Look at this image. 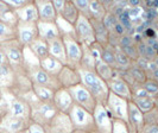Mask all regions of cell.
I'll use <instances>...</instances> for the list:
<instances>
[{
  "instance_id": "6da1fadb",
  "label": "cell",
  "mask_w": 158,
  "mask_h": 133,
  "mask_svg": "<svg viewBox=\"0 0 158 133\" xmlns=\"http://www.w3.org/2000/svg\"><path fill=\"white\" fill-rule=\"evenodd\" d=\"M79 73L81 77V85L85 86L90 92V94L94 96L98 103L105 106L110 95V88L107 82H105L95 73V70L79 68Z\"/></svg>"
},
{
  "instance_id": "7a4b0ae2",
  "label": "cell",
  "mask_w": 158,
  "mask_h": 133,
  "mask_svg": "<svg viewBox=\"0 0 158 133\" xmlns=\"http://www.w3.org/2000/svg\"><path fill=\"white\" fill-rule=\"evenodd\" d=\"M68 115L70 118L71 124L74 126L75 131L98 133L96 126H95L94 117H93V114L90 112H88L85 108H82V107H80V106L74 103V106L71 107Z\"/></svg>"
},
{
  "instance_id": "3957f363",
  "label": "cell",
  "mask_w": 158,
  "mask_h": 133,
  "mask_svg": "<svg viewBox=\"0 0 158 133\" xmlns=\"http://www.w3.org/2000/svg\"><path fill=\"white\" fill-rule=\"evenodd\" d=\"M30 108H31V121L35 124H38L42 127H44L58 113L52 102H42L40 100L35 102Z\"/></svg>"
},
{
  "instance_id": "277c9868",
  "label": "cell",
  "mask_w": 158,
  "mask_h": 133,
  "mask_svg": "<svg viewBox=\"0 0 158 133\" xmlns=\"http://www.w3.org/2000/svg\"><path fill=\"white\" fill-rule=\"evenodd\" d=\"M105 108L113 120H120V121L127 123V117H128V101L127 100L120 96H117L115 94L110 92Z\"/></svg>"
},
{
  "instance_id": "5b68a950",
  "label": "cell",
  "mask_w": 158,
  "mask_h": 133,
  "mask_svg": "<svg viewBox=\"0 0 158 133\" xmlns=\"http://www.w3.org/2000/svg\"><path fill=\"white\" fill-rule=\"evenodd\" d=\"M68 90H69L71 98H73V101H74L75 105L85 108L86 110L90 112L93 114L95 107L98 106V102H96L95 98L90 94V92L86 87L82 86V85H77V86L73 87Z\"/></svg>"
},
{
  "instance_id": "8992f818",
  "label": "cell",
  "mask_w": 158,
  "mask_h": 133,
  "mask_svg": "<svg viewBox=\"0 0 158 133\" xmlns=\"http://www.w3.org/2000/svg\"><path fill=\"white\" fill-rule=\"evenodd\" d=\"M65 47L67 55V65L79 69L82 61V44L76 38L73 37H62Z\"/></svg>"
},
{
  "instance_id": "52a82bcc",
  "label": "cell",
  "mask_w": 158,
  "mask_h": 133,
  "mask_svg": "<svg viewBox=\"0 0 158 133\" xmlns=\"http://www.w3.org/2000/svg\"><path fill=\"white\" fill-rule=\"evenodd\" d=\"M29 75V77L31 80L32 85H37V86H42V87H47L51 90H58L60 88H62L56 76H52L50 74H48L45 70H43L42 68H36L33 70L26 73Z\"/></svg>"
},
{
  "instance_id": "ba28073f",
  "label": "cell",
  "mask_w": 158,
  "mask_h": 133,
  "mask_svg": "<svg viewBox=\"0 0 158 133\" xmlns=\"http://www.w3.org/2000/svg\"><path fill=\"white\" fill-rule=\"evenodd\" d=\"M43 128L45 133H73L75 131L69 115L61 112H58Z\"/></svg>"
},
{
  "instance_id": "9c48e42d",
  "label": "cell",
  "mask_w": 158,
  "mask_h": 133,
  "mask_svg": "<svg viewBox=\"0 0 158 133\" xmlns=\"http://www.w3.org/2000/svg\"><path fill=\"white\" fill-rule=\"evenodd\" d=\"M75 31H76V37L81 44H86L89 47L96 42L93 26L90 24L89 18H87V17L80 15L79 19L75 24Z\"/></svg>"
},
{
  "instance_id": "30bf717a",
  "label": "cell",
  "mask_w": 158,
  "mask_h": 133,
  "mask_svg": "<svg viewBox=\"0 0 158 133\" xmlns=\"http://www.w3.org/2000/svg\"><path fill=\"white\" fill-rule=\"evenodd\" d=\"M23 50L24 45L19 43L18 39H12L6 44L4 49V54L6 56L8 64L12 68H23Z\"/></svg>"
},
{
  "instance_id": "8fae6325",
  "label": "cell",
  "mask_w": 158,
  "mask_h": 133,
  "mask_svg": "<svg viewBox=\"0 0 158 133\" xmlns=\"http://www.w3.org/2000/svg\"><path fill=\"white\" fill-rule=\"evenodd\" d=\"M126 126L130 133H142L145 126L144 113L132 101H128V117Z\"/></svg>"
},
{
  "instance_id": "7c38bea8",
  "label": "cell",
  "mask_w": 158,
  "mask_h": 133,
  "mask_svg": "<svg viewBox=\"0 0 158 133\" xmlns=\"http://www.w3.org/2000/svg\"><path fill=\"white\" fill-rule=\"evenodd\" d=\"M95 126L98 133H112L113 131V119L110 117L103 105L98 103L93 112Z\"/></svg>"
},
{
  "instance_id": "4fadbf2b",
  "label": "cell",
  "mask_w": 158,
  "mask_h": 133,
  "mask_svg": "<svg viewBox=\"0 0 158 133\" xmlns=\"http://www.w3.org/2000/svg\"><path fill=\"white\" fill-rule=\"evenodd\" d=\"M110 92L115 94L117 96H120L123 99H125L127 101H131L132 99V92H131V87L127 83L124 78L119 75L118 70L115 71L114 76L112 77L110 82H107Z\"/></svg>"
},
{
  "instance_id": "5bb4252c",
  "label": "cell",
  "mask_w": 158,
  "mask_h": 133,
  "mask_svg": "<svg viewBox=\"0 0 158 133\" xmlns=\"http://www.w3.org/2000/svg\"><path fill=\"white\" fill-rule=\"evenodd\" d=\"M17 39L24 47H29L35 39L38 38V29L37 23L26 24L18 23L17 25Z\"/></svg>"
},
{
  "instance_id": "9a60e30c",
  "label": "cell",
  "mask_w": 158,
  "mask_h": 133,
  "mask_svg": "<svg viewBox=\"0 0 158 133\" xmlns=\"http://www.w3.org/2000/svg\"><path fill=\"white\" fill-rule=\"evenodd\" d=\"M8 110H10V114L13 117L31 120V108L27 105V102L20 96L12 95L8 102Z\"/></svg>"
},
{
  "instance_id": "2e32d148",
  "label": "cell",
  "mask_w": 158,
  "mask_h": 133,
  "mask_svg": "<svg viewBox=\"0 0 158 133\" xmlns=\"http://www.w3.org/2000/svg\"><path fill=\"white\" fill-rule=\"evenodd\" d=\"M57 80L62 88L70 89L73 87L81 85V77H80L79 69L71 68L69 65H64L63 69L58 74Z\"/></svg>"
},
{
  "instance_id": "e0dca14e",
  "label": "cell",
  "mask_w": 158,
  "mask_h": 133,
  "mask_svg": "<svg viewBox=\"0 0 158 133\" xmlns=\"http://www.w3.org/2000/svg\"><path fill=\"white\" fill-rule=\"evenodd\" d=\"M52 103L55 105V107L57 108L58 112L65 113V114H68L70 112L71 107L74 106L73 98H71L69 90L65 89V88H60L58 90H56L54 93Z\"/></svg>"
},
{
  "instance_id": "ac0fdd59",
  "label": "cell",
  "mask_w": 158,
  "mask_h": 133,
  "mask_svg": "<svg viewBox=\"0 0 158 133\" xmlns=\"http://www.w3.org/2000/svg\"><path fill=\"white\" fill-rule=\"evenodd\" d=\"M37 11H38V17L40 22H47V23H55L57 18V12L52 5L51 0H36L35 1Z\"/></svg>"
},
{
  "instance_id": "d6986e66",
  "label": "cell",
  "mask_w": 158,
  "mask_h": 133,
  "mask_svg": "<svg viewBox=\"0 0 158 133\" xmlns=\"http://www.w3.org/2000/svg\"><path fill=\"white\" fill-rule=\"evenodd\" d=\"M17 18L19 23L26 24H35L38 23L40 17H38V11L35 1H29L24 7L16 10Z\"/></svg>"
},
{
  "instance_id": "ffe728a7",
  "label": "cell",
  "mask_w": 158,
  "mask_h": 133,
  "mask_svg": "<svg viewBox=\"0 0 158 133\" xmlns=\"http://www.w3.org/2000/svg\"><path fill=\"white\" fill-rule=\"evenodd\" d=\"M38 29V37L45 42H50L52 39L61 37V33L58 31V27L56 23H47V22H40L37 23Z\"/></svg>"
},
{
  "instance_id": "44dd1931",
  "label": "cell",
  "mask_w": 158,
  "mask_h": 133,
  "mask_svg": "<svg viewBox=\"0 0 158 133\" xmlns=\"http://www.w3.org/2000/svg\"><path fill=\"white\" fill-rule=\"evenodd\" d=\"M48 48H49V56L58 60L64 65H67V55H65V47L62 37L55 38L50 42H48Z\"/></svg>"
},
{
  "instance_id": "7402d4cb",
  "label": "cell",
  "mask_w": 158,
  "mask_h": 133,
  "mask_svg": "<svg viewBox=\"0 0 158 133\" xmlns=\"http://www.w3.org/2000/svg\"><path fill=\"white\" fill-rule=\"evenodd\" d=\"M90 24L93 26L95 35V40L98 44H100L102 48H106L110 45V32L103 25V22H98L94 19H89Z\"/></svg>"
},
{
  "instance_id": "603a6c76",
  "label": "cell",
  "mask_w": 158,
  "mask_h": 133,
  "mask_svg": "<svg viewBox=\"0 0 158 133\" xmlns=\"http://www.w3.org/2000/svg\"><path fill=\"white\" fill-rule=\"evenodd\" d=\"M64 64L61 63L58 60H56L51 56H48L47 58L40 61V68L43 70H45L48 74L52 75V76H58V74L61 73V70L63 69Z\"/></svg>"
},
{
  "instance_id": "cb8c5ba5",
  "label": "cell",
  "mask_w": 158,
  "mask_h": 133,
  "mask_svg": "<svg viewBox=\"0 0 158 133\" xmlns=\"http://www.w3.org/2000/svg\"><path fill=\"white\" fill-rule=\"evenodd\" d=\"M113 48V52H114V58H115V64H117V70L118 71H126L128 70L132 64L135 62H132L126 54L121 50L120 47H112Z\"/></svg>"
},
{
  "instance_id": "d4e9b609",
  "label": "cell",
  "mask_w": 158,
  "mask_h": 133,
  "mask_svg": "<svg viewBox=\"0 0 158 133\" xmlns=\"http://www.w3.org/2000/svg\"><path fill=\"white\" fill-rule=\"evenodd\" d=\"M31 120L23 119V118H17L10 114V120L7 123V130L10 133H19L22 131H25L29 128V126L31 125Z\"/></svg>"
},
{
  "instance_id": "484cf974",
  "label": "cell",
  "mask_w": 158,
  "mask_h": 133,
  "mask_svg": "<svg viewBox=\"0 0 158 133\" xmlns=\"http://www.w3.org/2000/svg\"><path fill=\"white\" fill-rule=\"evenodd\" d=\"M89 19H94L98 22H103L105 17L107 15V11L101 1L99 0H89Z\"/></svg>"
},
{
  "instance_id": "4316f807",
  "label": "cell",
  "mask_w": 158,
  "mask_h": 133,
  "mask_svg": "<svg viewBox=\"0 0 158 133\" xmlns=\"http://www.w3.org/2000/svg\"><path fill=\"white\" fill-rule=\"evenodd\" d=\"M55 23L57 25V27H58V31L61 33V37H73V38L77 39V37H76V31H75V25L68 23L61 16H57Z\"/></svg>"
},
{
  "instance_id": "83f0119b",
  "label": "cell",
  "mask_w": 158,
  "mask_h": 133,
  "mask_svg": "<svg viewBox=\"0 0 158 133\" xmlns=\"http://www.w3.org/2000/svg\"><path fill=\"white\" fill-rule=\"evenodd\" d=\"M29 48L31 49V51L40 58V61L47 58L49 56V48H48V43L45 40L40 39V37L37 39H35L31 44L29 45Z\"/></svg>"
},
{
  "instance_id": "f1b7e54d",
  "label": "cell",
  "mask_w": 158,
  "mask_h": 133,
  "mask_svg": "<svg viewBox=\"0 0 158 133\" xmlns=\"http://www.w3.org/2000/svg\"><path fill=\"white\" fill-rule=\"evenodd\" d=\"M61 17L63 19H65L68 23L73 24V25L76 24L80 17V12L77 11V8L75 7V5L71 0H65V6H64V10Z\"/></svg>"
},
{
  "instance_id": "f546056e",
  "label": "cell",
  "mask_w": 158,
  "mask_h": 133,
  "mask_svg": "<svg viewBox=\"0 0 158 133\" xmlns=\"http://www.w3.org/2000/svg\"><path fill=\"white\" fill-rule=\"evenodd\" d=\"M115 71L117 70H114V69L111 68L108 64H106L102 60H100V61L96 62V65H95V73L102 78L105 82H110V81L112 80V77L114 76Z\"/></svg>"
},
{
  "instance_id": "4dcf8cb0",
  "label": "cell",
  "mask_w": 158,
  "mask_h": 133,
  "mask_svg": "<svg viewBox=\"0 0 158 133\" xmlns=\"http://www.w3.org/2000/svg\"><path fill=\"white\" fill-rule=\"evenodd\" d=\"M95 65H96V60H95L94 55L92 54L89 47L86 44H82V61H81L80 68L95 70Z\"/></svg>"
},
{
  "instance_id": "1f68e13d",
  "label": "cell",
  "mask_w": 158,
  "mask_h": 133,
  "mask_svg": "<svg viewBox=\"0 0 158 133\" xmlns=\"http://www.w3.org/2000/svg\"><path fill=\"white\" fill-rule=\"evenodd\" d=\"M32 90L38 98V100L42 102H52L54 100V90L49 89L47 87L37 86V85H32Z\"/></svg>"
},
{
  "instance_id": "d6a6232c",
  "label": "cell",
  "mask_w": 158,
  "mask_h": 133,
  "mask_svg": "<svg viewBox=\"0 0 158 133\" xmlns=\"http://www.w3.org/2000/svg\"><path fill=\"white\" fill-rule=\"evenodd\" d=\"M131 101L142 110L143 113H149L156 108V103L152 98H143V99H132Z\"/></svg>"
},
{
  "instance_id": "836d02e7",
  "label": "cell",
  "mask_w": 158,
  "mask_h": 133,
  "mask_svg": "<svg viewBox=\"0 0 158 133\" xmlns=\"http://www.w3.org/2000/svg\"><path fill=\"white\" fill-rule=\"evenodd\" d=\"M127 71L130 73V75L135 80V83H139V85H144V82L149 78L148 77V73L144 70V69H142V68H139L135 63H133L132 67Z\"/></svg>"
},
{
  "instance_id": "e575fe53",
  "label": "cell",
  "mask_w": 158,
  "mask_h": 133,
  "mask_svg": "<svg viewBox=\"0 0 158 133\" xmlns=\"http://www.w3.org/2000/svg\"><path fill=\"white\" fill-rule=\"evenodd\" d=\"M17 38V29L10 26L8 24L0 22V40H8V39Z\"/></svg>"
},
{
  "instance_id": "d590c367",
  "label": "cell",
  "mask_w": 158,
  "mask_h": 133,
  "mask_svg": "<svg viewBox=\"0 0 158 133\" xmlns=\"http://www.w3.org/2000/svg\"><path fill=\"white\" fill-rule=\"evenodd\" d=\"M101 60L106 64H108L111 68L114 70H117V64H115V58H114V52H113V48L111 45L103 48L102 54H101Z\"/></svg>"
},
{
  "instance_id": "8d00e7d4",
  "label": "cell",
  "mask_w": 158,
  "mask_h": 133,
  "mask_svg": "<svg viewBox=\"0 0 158 133\" xmlns=\"http://www.w3.org/2000/svg\"><path fill=\"white\" fill-rule=\"evenodd\" d=\"M75 7L77 8L81 16H85L87 18H90L89 15V0H73Z\"/></svg>"
},
{
  "instance_id": "74e56055",
  "label": "cell",
  "mask_w": 158,
  "mask_h": 133,
  "mask_svg": "<svg viewBox=\"0 0 158 133\" xmlns=\"http://www.w3.org/2000/svg\"><path fill=\"white\" fill-rule=\"evenodd\" d=\"M144 89L148 92V94L150 95L151 98H153L156 94H158V82L156 80H152V78H148L145 82H144Z\"/></svg>"
},
{
  "instance_id": "f35d334b",
  "label": "cell",
  "mask_w": 158,
  "mask_h": 133,
  "mask_svg": "<svg viewBox=\"0 0 158 133\" xmlns=\"http://www.w3.org/2000/svg\"><path fill=\"white\" fill-rule=\"evenodd\" d=\"M117 24H118V17L107 12V15H106L105 19H103V25L106 26V29L108 30V32L113 31V29H114V26Z\"/></svg>"
},
{
  "instance_id": "ab89813d",
  "label": "cell",
  "mask_w": 158,
  "mask_h": 133,
  "mask_svg": "<svg viewBox=\"0 0 158 133\" xmlns=\"http://www.w3.org/2000/svg\"><path fill=\"white\" fill-rule=\"evenodd\" d=\"M121 50L126 54V56L132 61V62H135V61L139 58V54H138V50H137V44L130 45V47L121 48Z\"/></svg>"
},
{
  "instance_id": "60d3db41",
  "label": "cell",
  "mask_w": 158,
  "mask_h": 133,
  "mask_svg": "<svg viewBox=\"0 0 158 133\" xmlns=\"http://www.w3.org/2000/svg\"><path fill=\"white\" fill-rule=\"evenodd\" d=\"M119 47L120 48H124V47H130V45H135L137 44V42H135V39L133 36H131V35H124L123 37H120L119 38Z\"/></svg>"
},
{
  "instance_id": "b9f144b4",
  "label": "cell",
  "mask_w": 158,
  "mask_h": 133,
  "mask_svg": "<svg viewBox=\"0 0 158 133\" xmlns=\"http://www.w3.org/2000/svg\"><path fill=\"white\" fill-rule=\"evenodd\" d=\"M112 133H130L127 130L126 123L120 120H113V131Z\"/></svg>"
},
{
  "instance_id": "7bdbcfd3",
  "label": "cell",
  "mask_w": 158,
  "mask_h": 133,
  "mask_svg": "<svg viewBox=\"0 0 158 133\" xmlns=\"http://www.w3.org/2000/svg\"><path fill=\"white\" fill-rule=\"evenodd\" d=\"M157 114H158L157 108H155V110H151V112H149V113H145V114H144V121H145V125H151V124H156Z\"/></svg>"
},
{
  "instance_id": "ee69618b",
  "label": "cell",
  "mask_w": 158,
  "mask_h": 133,
  "mask_svg": "<svg viewBox=\"0 0 158 133\" xmlns=\"http://www.w3.org/2000/svg\"><path fill=\"white\" fill-rule=\"evenodd\" d=\"M52 5H54V7H55L57 15L61 16L64 10V6H65V0H54V1H52Z\"/></svg>"
},
{
  "instance_id": "f6af8a7d",
  "label": "cell",
  "mask_w": 158,
  "mask_h": 133,
  "mask_svg": "<svg viewBox=\"0 0 158 133\" xmlns=\"http://www.w3.org/2000/svg\"><path fill=\"white\" fill-rule=\"evenodd\" d=\"M29 133H45V131L40 125L31 123V125L29 126Z\"/></svg>"
},
{
  "instance_id": "bcb514c9",
  "label": "cell",
  "mask_w": 158,
  "mask_h": 133,
  "mask_svg": "<svg viewBox=\"0 0 158 133\" xmlns=\"http://www.w3.org/2000/svg\"><path fill=\"white\" fill-rule=\"evenodd\" d=\"M137 50H138L139 57H143V58H144V56H145V51H146V43L144 42V39L137 43Z\"/></svg>"
},
{
  "instance_id": "7dc6e473",
  "label": "cell",
  "mask_w": 158,
  "mask_h": 133,
  "mask_svg": "<svg viewBox=\"0 0 158 133\" xmlns=\"http://www.w3.org/2000/svg\"><path fill=\"white\" fill-rule=\"evenodd\" d=\"M142 133H158V125L157 124H151V125H145L143 128Z\"/></svg>"
},
{
  "instance_id": "c3c4849f",
  "label": "cell",
  "mask_w": 158,
  "mask_h": 133,
  "mask_svg": "<svg viewBox=\"0 0 158 133\" xmlns=\"http://www.w3.org/2000/svg\"><path fill=\"white\" fill-rule=\"evenodd\" d=\"M138 6H142L140 0H128L127 1V7H138Z\"/></svg>"
},
{
  "instance_id": "681fc988",
  "label": "cell",
  "mask_w": 158,
  "mask_h": 133,
  "mask_svg": "<svg viewBox=\"0 0 158 133\" xmlns=\"http://www.w3.org/2000/svg\"><path fill=\"white\" fill-rule=\"evenodd\" d=\"M5 64H8L7 58H6V56L4 54V51H0V67L5 65Z\"/></svg>"
},
{
  "instance_id": "f907efd6",
  "label": "cell",
  "mask_w": 158,
  "mask_h": 133,
  "mask_svg": "<svg viewBox=\"0 0 158 133\" xmlns=\"http://www.w3.org/2000/svg\"><path fill=\"white\" fill-rule=\"evenodd\" d=\"M149 78H152V80H156L158 81V68L155 71H152L150 75H149Z\"/></svg>"
},
{
  "instance_id": "816d5d0a",
  "label": "cell",
  "mask_w": 158,
  "mask_h": 133,
  "mask_svg": "<svg viewBox=\"0 0 158 133\" xmlns=\"http://www.w3.org/2000/svg\"><path fill=\"white\" fill-rule=\"evenodd\" d=\"M152 99H153V101H155V103H156V106H157V105H158V94L155 95V96H153Z\"/></svg>"
},
{
  "instance_id": "f5cc1de1",
  "label": "cell",
  "mask_w": 158,
  "mask_h": 133,
  "mask_svg": "<svg viewBox=\"0 0 158 133\" xmlns=\"http://www.w3.org/2000/svg\"><path fill=\"white\" fill-rule=\"evenodd\" d=\"M0 133H10V132H8L6 128H4V127H0Z\"/></svg>"
},
{
  "instance_id": "db71d44e",
  "label": "cell",
  "mask_w": 158,
  "mask_h": 133,
  "mask_svg": "<svg viewBox=\"0 0 158 133\" xmlns=\"http://www.w3.org/2000/svg\"><path fill=\"white\" fill-rule=\"evenodd\" d=\"M153 62L156 63V65H157V68H158V57H156V58H155V61H153Z\"/></svg>"
},
{
  "instance_id": "11a10c76",
  "label": "cell",
  "mask_w": 158,
  "mask_h": 133,
  "mask_svg": "<svg viewBox=\"0 0 158 133\" xmlns=\"http://www.w3.org/2000/svg\"><path fill=\"white\" fill-rule=\"evenodd\" d=\"M73 133H88V132H82V131H74Z\"/></svg>"
},
{
  "instance_id": "9f6ffc18",
  "label": "cell",
  "mask_w": 158,
  "mask_h": 133,
  "mask_svg": "<svg viewBox=\"0 0 158 133\" xmlns=\"http://www.w3.org/2000/svg\"><path fill=\"white\" fill-rule=\"evenodd\" d=\"M19 133H29V128H27V130H25V131H22V132H19Z\"/></svg>"
},
{
  "instance_id": "6f0895ef",
  "label": "cell",
  "mask_w": 158,
  "mask_h": 133,
  "mask_svg": "<svg viewBox=\"0 0 158 133\" xmlns=\"http://www.w3.org/2000/svg\"><path fill=\"white\" fill-rule=\"evenodd\" d=\"M156 124L158 125V114H157V119H156Z\"/></svg>"
},
{
  "instance_id": "680465c9",
  "label": "cell",
  "mask_w": 158,
  "mask_h": 133,
  "mask_svg": "<svg viewBox=\"0 0 158 133\" xmlns=\"http://www.w3.org/2000/svg\"><path fill=\"white\" fill-rule=\"evenodd\" d=\"M157 82H158V81H157Z\"/></svg>"
}]
</instances>
